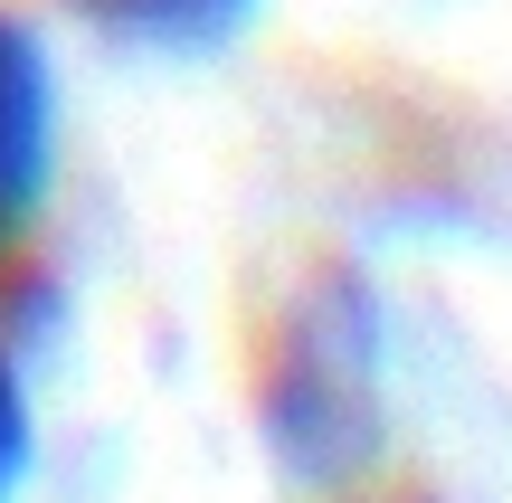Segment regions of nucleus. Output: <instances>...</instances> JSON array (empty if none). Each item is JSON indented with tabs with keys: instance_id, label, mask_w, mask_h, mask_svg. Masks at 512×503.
<instances>
[{
	"instance_id": "nucleus-1",
	"label": "nucleus",
	"mask_w": 512,
	"mask_h": 503,
	"mask_svg": "<svg viewBox=\"0 0 512 503\" xmlns=\"http://www.w3.org/2000/svg\"><path fill=\"white\" fill-rule=\"evenodd\" d=\"M256 447L275 485L332 503L389 456V304L361 266H313L256 342Z\"/></svg>"
},
{
	"instance_id": "nucleus-2",
	"label": "nucleus",
	"mask_w": 512,
	"mask_h": 503,
	"mask_svg": "<svg viewBox=\"0 0 512 503\" xmlns=\"http://www.w3.org/2000/svg\"><path fill=\"white\" fill-rule=\"evenodd\" d=\"M57 162H67V95H57V57L19 0H0V266L48 228Z\"/></svg>"
},
{
	"instance_id": "nucleus-3",
	"label": "nucleus",
	"mask_w": 512,
	"mask_h": 503,
	"mask_svg": "<svg viewBox=\"0 0 512 503\" xmlns=\"http://www.w3.org/2000/svg\"><path fill=\"white\" fill-rule=\"evenodd\" d=\"M76 29H95L124 57H162V67H200V57L238 48L266 19V0H57Z\"/></svg>"
},
{
	"instance_id": "nucleus-4",
	"label": "nucleus",
	"mask_w": 512,
	"mask_h": 503,
	"mask_svg": "<svg viewBox=\"0 0 512 503\" xmlns=\"http://www.w3.org/2000/svg\"><path fill=\"white\" fill-rule=\"evenodd\" d=\"M38 475V390H29V352L0 333V503H19Z\"/></svg>"
},
{
	"instance_id": "nucleus-5",
	"label": "nucleus",
	"mask_w": 512,
	"mask_h": 503,
	"mask_svg": "<svg viewBox=\"0 0 512 503\" xmlns=\"http://www.w3.org/2000/svg\"><path fill=\"white\" fill-rule=\"evenodd\" d=\"M332 503H446V494H361V485H351V494H332Z\"/></svg>"
}]
</instances>
